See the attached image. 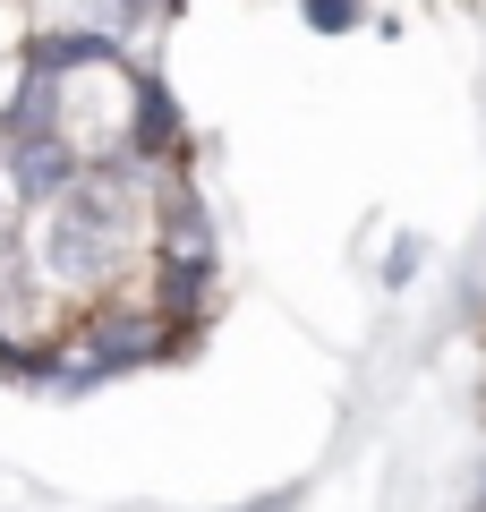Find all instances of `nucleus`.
Returning <instances> with one entry per match:
<instances>
[{
	"instance_id": "nucleus-1",
	"label": "nucleus",
	"mask_w": 486,
	"mask_h": 512,
	"mask_svg": "<svg viewBox=\"0 0 486 512\" xmlns=\"http://www.w3.org/2000/svg\"><path fill=\"white\" fill-rule=\"evenodd\" d=\"M307 9H316V26H342L350 9H359V0H307Z\"/></svg>"
}]
</instances>
